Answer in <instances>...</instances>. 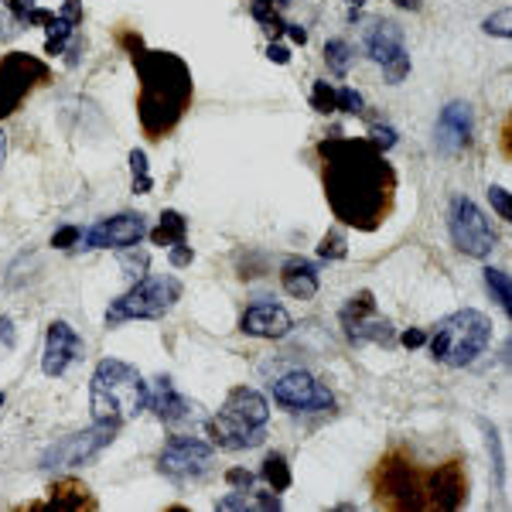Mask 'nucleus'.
<instances>
[{
	"label": "nucleus",
	"mask_w": 512,
	"mask_h": 512,
	"mask_svg": "<svg viewBox=\"0 0 512 512\" xmlns=\"http://www.w3.org/2000/svg\"><path fill=\"white\" fill-rule=\"evenodd\" d=\"M147 410H154V417H158L164 427H178V424H188V420L198 417V407L188 400V396L178 393V386H175V379H171V376L154 379Z\"/></svg>",
	"instance_id": "6ab92c4d"
},
{
	"label": "nucleus",
	"mask_w": 512,
	"mask_h": 512,
	"mask_svg": "<svg viewBox=\"0 0 512 512\" xmlns=\"http://www.w3.org/2000/svg\"><path fill=\"white\" fill-rule=\"evenodd\" d=\"M0 7L11 11L21 28H45L55 18V11H45L38 0H0Z\"/></svg>",
	"instance_id": "a878e982"
},
{
	"label": "nucleus",
	"mask_w": 512,
	"mask_h": 512,
	"mask_svg": "<svg viewBox=\"0 0 512 512\" xmlns=\"http://www.w3.org/2000/svg\"><path fill=\"white\" fill-rule=\"evenodd\" d=\"M338 113H349V117H362L366 113V99H362L359 89L338 86Z\"/></svg>",
	"instance_id": "72a5a7b5"
},
{
	"label": "nucleus",
	"mask_w": 512,
	"mask_h": 512,
	"mask_svg": "<svg viewBox=\"0 0 512 512\" xmlns=\"http://www.w3.org/2000/svg\"><path fill=\"white\" fill-rule=\"evenodd\" d=\"M212 458H216V444L192 434H175L158 454V472L168 475L171 482H188V478H202L209 472Z\"/></svg>",
	"instance_id": "f8f14e48"
},
{
	"label": "nucleus",
	"mask_w": 512,
	"mask_h": 512,
	"mask_svg": "<svg viewBox=\"0 0 512 512\" xmlns=\"http://www.w3.org/2000/svg\"><path fill=\"white\" fill-rule=\"evenodd\" d=\"M274 4H277V7H287V4H291V0H274Z\"/></svg>",
	"instance_id": "3c124183"
},
{
	"label": "nucleus",
	"mask_w": 512,
	"mask_h": 512,
	"mask_svg": "<svg viewBox=\"0 0 512 512\" xmlns=\"http://www.w3.org/2000/svg\"><path fill=\"white\" fill-rule=\"evenodd\" d=\"M366 52L376 65H383V76L390 86H400L410 76V52L403 31L393 21H373L366 31Z\"/></svg>",
	"instance_id": "4468645a"
},
{
	"label": "nucleus",
	"mask_w": 512,
	"mask_h": 512,
	"mask_svg": "<svg viewBox=\"0 0 512 512\" xmlns=\"http://www.w3.org/2000/svg\"><path fill=\"white\" fill-rule=\"evenodd\" d=\"M147 260H151V256H147L144 250H137V246H130V250H123V256H120L123 270H127L130 277H144Z\"/></svg>",
	"instance_id": "c9c22d12"
},
{
	"label": "nucleus",
	"mask_w": 512,
	"mask_h": 512,
	"mask_svg": "<svg viewBox=\"0 0 512 512\" xmlns=\"http://www.w3.org/2000/svg\"><path fill=\"white\" fill-rule=\"evenodd\" d=\"M376 506L386 509H427V475L407 454L393 451L373 472Z\"/></svg>",
	"instance_id": "0eeeda50"
},
{
	"label": "nucleus",
	"mask_w": 512,
	"mask_h": 512,
	"mask_svg": "<svg viewBox=\"0 0 512 512\" xmlns=\"http://www.w3.org/2000/svg\"><path fill=\"white\" fill-rule=\"evenodd\" d=\"M86 352V342L69 321H52L45 332V352H41V373L52 376V379H62L69 373L72 366L82 359Z\"/></svg>",
	"instance_id": "dca6fc26"
},
{
	"label": "nucleus",
	"mask_w": 512,
	"mask_h": 512,
	"mask_svg": "<svg viewBox=\"0 0 512 512\" xmlns=\"http://www.w3.org/2000/svg\"><path fill=\"white\" fill-rule=\"evenodd\" d=\"M4 158H7V137H4V130H0V168H4Z\"/></svg>",
	"instance_id": "8fccbe9b"
},
{
	"label": "nucleus",
	"mask_w": 512,
	"mask_h": 512,
	"mask_svg": "<svg viewBox=\"0 0 512 512\" xmlns=\"http://www.w3.org/2000/svg\"><path fill=\"white\" fill-rule=\"evenodd\" d=\"M270 403L263 393L250 390V386H233L219 414L209 420V437L222 451H250L260 448L267 437Z\"/></svg>",
	"instance_id": "20e7f679"
},
{
	"label": "nucleus",
	"mask_w": 512,
	"mask_h": 512,
	"mask_svg": "<svg viewBox=\"0 0 512 512\" xmlns=\"http://www.w3.org/2000/svg\"><path fill=\"white\" fill-rule=\"evenodd\" d=\"M321 181L338 226L376 233L396 205V168L369 137L318 140Z\"/></svg>",
	"instance_id": "f257e3e1"
},
{
	"label": "nucleus",
	"mask_w": 512,
	"mask_h": 512,
	"mask_svg": "<svg viewBox=\"0 0 512 512\" xmlns=\"http://www.w3.org/2000/svg\"><path fill=\"white\" fill-rule=\"evenodd\" d=\"M48 492H52L48 495V502H35L31 509H69V512L89 509L93 512L99 506V502L93 499V492H89L82 482H76V478H59Z\"/></svg>",
	"instance_id": "5701e85b"
},
{
	"label": "nucleus",
	"mask_w": 512,
	"mask_h": 512,
	"mask_svg": "<svg viewBox=\"0 0 512 512\" xmlns=\"http://www.w3.org/2000/svg\"><path fill=\"white\" fill-rule=\"evenodd\" d=\"M472 134H475V113L465 99H454L441 110L437 117V127H434V147L444 154V158H454L461 154L468 144H472Z\"/></svg>",
	"instance_id": "f3484780"
},
{
	"label": "nucleus",
	"mask_w": 512,
	"mask_h": 512,
	"mask_svg": "<svg viewBox=\"0 0 512 512\" xmlns=\"http://www.w3.org/2000/svg\"><path fill=\"white\" fill-rule=\"evenodd\" d=\"M489 202H492V209L499 212V219L512 222V202H509V188L492 185V188H489Z\"/></svg>",
	"instance_id": "58836bf2"
},
{
	"label": "nucleus",
	"mask_w": 512,
	"mask_h": 512,
	"mask_svg": "<svg viewBox=\"0 0 512 512\" xmlns=\"http://www.w3.org/2000/svg\"><path fill=\"white\" fill-rule=\"evenodd\" d=\"M52 82V65L31 52L0 55V120L14 117L38 86Z\"/></svg>",
	"instance_id": "6e6552de"
},
{
	"label": "nucleus",
	"mask_w": 512,
	"mask_h": 512,
	"mask_svg": "<svg viewBox=\"0 0 512 512\" xmlns=\"http://www.w3.org/2000/svg\"><path fill=\"white\" fill-rule=\"evenodd\" d=\"M117 431L120 424H106V420H96L93 427L79 434H69L62 441H55L52 448L41 454V468L55 472V468H86L117 441Z\"/></svg>",
	"instance_id": "9d476101"
},
{
	"label": "nucleus",
	"mask_w": 512,
	"mask_h": 512,
	"mask_svg": "<svg viewBox=\"0 0 512 512\" xmlns=\"http://www.w3.org/2000/svg\"><path fill=\"white\" fill-rule=\"evenodd\" d=\"M468 502V472L461 461H444L427 475V509L454 512Z\"/></svg>",
	"instance_id": "a211bd4d"
},
{
	"label": "nucleus",
	"mask_w": 512,
	"mask_h": 512,
	"mask_svg": "<svg viewBox=\"0 0 512 512\" xmlns=\"http://www.w3.org/2000/svg\"><path fill=\"white\" fill-rule=\"evenodd\" d=\"M403 345H407V349H420V345L427 342V335L420 332V328H410V332H403V338H400Z\"/></svg>",
	"instance_id": "a18cd8bd"
},
{
	"label": "nucleus",
	"mask_w": 512,
	"mask_h": 512,
	"mask_svg": "<svg viewBox=\"0 0 512 512\" xmlns=\"http://www.w3.org/2000/svg\"><path fill=\"white\" fill-rule=\"evenodd\" d=\"M260 478L267 482V489L274 492H287L291 489V465H287V458L280 451H270L267 458H263V468H260Z\"/></svg>",
	"instance_id": "c85d7f7f"
},
{
	"label": "nucleus",
	"mask_w": 512,
	"mask_h": 512,
	"mask_svg": "<svg viewBox=\"0 0 512 512\" xmlns=\"http://www.w3.org/2000/svg\"><path fill=\"white\" fill-rule=\"evenodd\" d=\"M311 110L328 117V113H338V86H328V82H315L311 86Z\"/></svg>",
	"instance_id": "473e14b6"
},
{
	"label": "nucleus",
	"mask_w": 512,
	"mask_h": 512,
	"mask_svg": "<svg viewBox=\"0 0 512 512\" xmlns=\"http://www.w3.org/2000/svg\"><path fill=\"white\" fill-rule=\"evenodd\" d=\"M482 31H485V35H495V38H512V14H509V7H502V11H495L492 18H485Z\"/></svg>",
	"instance_id": "f704fd0d"
},
{
	"label": "nucleus",
	"mask_w": 512,
	"mask_h": 512,
	"mask_svg": "<svg viewBox=\"0 0 512 512\" xmlns=\"http://www.w3.org/2000/svg\"><path fill=\"white\" fill-rule=\"evenodd\" d=\"M4 403H7V396H4V390H0V407H4Z\"/></svg>",
	"instance_id": "603ef678"
},
{
	"label": "nucleus",
	"mask_w": 512,
	"mask_h": 512,
	"mask_svg": "<svg viewBox=\"0 0 512 512\" xmlns=\"http://www.w3.org/2000/svg\"><path fill=\"white\" fill-rule=\"evenodd\" d=\"M151 400V386L137 373L130 362L123 359H103L89 383V410L93 420H106V424H127V420L140 417Z\"/></svg>",
	"instance_id": "7ed1b4c3"
},
{
	"label": "nucleus",
	"mask_w": 512,
	"mask_h": 512,
	"mask_svg": "<svg viewBox=\"0 0 512 512\" xmlns=\"http://www.w3.org/2000/svg\"><path fill=\"white\" fill-rule=\"evenodd\" d=\"M284 502H280V492L267 489V492H253V489H233L226 499L216 502V509L233 512V509H263V512H277Z\"/></svg>",
	"instance_id": "b1692460"
},
{
	"label": "nucleus",
	"mask_w": 512,
	"mask_h": 512,
	"mask_svg": "<svg viewBox=\"0 0 512 512\" xmlns=\"http://www.w3.org/2000/svg\"><path fill=\"white\" fill-rule=\"evenodd\" d=\"M267 59L274 62V65H287V62H291V48L280 45V41H270V45H267Z\"/></svg>",
	"instance_id": "37998d69"
},
{
	"label": "nucleus",
	"mask_w": 512,
	"mask_h": 512,
	"mask_svg": "<svg viewBox=\"0 0 512 512\" xmlns=\"http://www.w3.org/2000/svg\"><path fill=\"white\" fill-rule=\"evenodd\" d=\"M270 393L291 414H321V410L335 407V393L304 369H287L284 376H277L270 383Z\"/></svg>",
	"instance_id": "9b49d317"
},
{
	"label": "nucleus",
	"mask_w": 512,
	"mask_h": 512,
	"mask_svg": "<svg viewBox=\"0 0 512 512\" xmlns=\"http://www.w3.org/2000/svg\"><path fill=\"white\" fill-rule=\"evenodd\" d=\"M120 45L127 48L130 65L137 72V120L147 140H164L185 120L195 96V82L188 62L164 48H147L137 31H123Z\"/></svg>",
	"instance_id": "f03ea898"
},
{
	"label": "nucleus",
	"mask_w": 512,
	"mask_h": 512,
	"mask_svg": "<svg viewBox=\"0 0 512 512\" xmlns=\"http://www.w3.org/2000/svg\"><path fill=\"white\" fill-rule=\"evenodd\" d=\"M448 229H451V243L458 246V253L472 256V260H485V256H492L495 246H499V236H495L489 216H485L468 195L451 198Z\"/></svg>",
	"instance_id": "1a4fd4ad"
},
{
	"label": "nucleus",
	"mask_w": 512,
	"mask_h": 512,
	"mask_svg": "<svg viewBox=\"0 0 512 512\" xmlns=\"http://www.w3.org/2000/svg\"><path fill=\"white\" fill-rule=\"evenodd\" d=\"M284 35H287V38H291V41H294V45H301V48H304V45H308V31H304V28H301V24H291V21H287V31H284Z\"/></svg>",
	"instance_id": "49530a36"
},
{
	"label": "nucleus",
	"mask_w": 512,
	"mask_h": 512,
	"mask_svg": "<svg viewBox=\"0 0 512 512\" xmlns=\"http://www.w3.org/2000/svg\"><path fill=\"white\" fill-rule=\"evenodd\" d=\"M181 297V280L171 274H144L127 294L106 308V325H123V321H158L168 315Z\"/></svg>",
	"instance_id": "423d86ee"
},
{
	"label": "nucleus",
	"mask_w": 512,
	"mask_h": 512,
	"mask_svg": "<svg viewBox=\"0 0 512 512\" xmlns=\"http://www.w3.org/2000/svg\"><path fill=\"white\" fill-rule=\"evenodd\" d=\"M82 0H65L62 11H55V18L45 24V55H65L72 45H82L79 28H82Z\"/></svg>",
	"instance_id": "412c9836"
},
{
	"label": "nucleus",
	"mask_w": 512,
	"mask_h": 512,
	"mask_svg": "<svg viewBox=\"0 0 512 512\" xmlns=\"http://www.w3.org/2000/svg\"><path fill=\"white\" fill-rule=\"evenodd\" d=\"M431 342V352L437 362L444 366H472L478 355L489 352L492 345V321L475 308L454 311V315L441 318L434 325V335L427 338Z\"/></svg>",
	"instance_id": "39448f33"
},
{
	"label": "nucleus",
	"mask_w": 512,
	"mask_h": 512,
	"mask_svg": "<svg viewBox=\"0 0 512 512\" xmlns=\"http://www.w3.org/2000/svg\"><path fill=\"white\" fill-rule=\"evenodd\" d=\"M291 328H294V318L287 315V308H280L274 301L253 304V308H246L243 318H239V332L253 335V338H270V342L287 338Z\"/></svg>",
	"instance_id": "aec40b11"
},
{
	"label": "nucleus",
	"mask_w": 512,
	"mask_h": 512,
	"mask_svg": "<svg viewBox=\"0 0 512 512\" xmlns=\"http://www.w3.org/2000/svg\"><path fill=\"white\" fill-rule=\"evenodd\" d=\"M318 256L321 260H345L349 256V239H345L342 229H328L325 236H321V243H318Z\"/></svg>",
	"instance_id": "2f4dec72"
},
{
	"label": "nucleus",
	"mask_w": 512,
	"mask_h": 512,
	"mask_svg": "<svg viewBox=\"0 0 512 512\" xmlns=\"http://www.w3.org/2000/svg\"><path fill=\"white\" fill-rule=\"evenodd\" d=\"M325 62H328V72H332L335 79H345L355 65V48L345 38H328L325 41Z\"/></svg>",
	"instance_id": "cd10ccee"
},
{
	"label": "nucleus",
	"mask_w": 512,
	"mask_h": 512,
	"mask_svg": "<svg viewBox=\"0 0 512 512\" xmlns=\"http://www.w3.org/2000/svg\"><path fill=\"white\" fill-rule=\"evenodd\" d=\"M342 328H345V338L352 345H393L396 342V332L386 318L376 315V297L373 291H359L349 297V304L342 308Z\"/></svg>",
	"instance_id": "ddd939ff"
},
{
	"label": "nucleus",
	"mask_w": 512,
	"mask_h": 512,
	"mask_svg": "<svg viewBox=\"0 0 512 512\" xmlns=\"http://www.w3.org/2000/svg\"><path fill=\"white\" fill-rule=\"evenodd\" d=\"M154 178H151V164H147V154L134 147L130 151V192L134 195H151Z\"/></svg>",
	"instance_id": "c756f323"
},
{
	"label": "nucleus",
	"mask_w": 512,
	"mask_h": 512,
	"mask_svg": "<svg viewBox=\"0 0 512 512\" xmlns=\"http://www.w3.org/2000/svg\"><path fill=\"white\" fill-rule=\"evenodd\" d=\"M369 140H373L379 151L386 154V151H393L400 137H396V130L390 127V123H373V127H369Z\"/></svg>",
	"instance_id": "e433bc0d"
},
{
	"label": "nucleus",
	"mask_w": 512,
	"mask_h": 512,
	"mask_svg": "<svg viewBox=\"0 0 512 512\" xmlns=\"http://www.w3.org/2000/svg\"><path fill=\"white\" fill-rule=\"evenodd\" d=\"M226 482L233 485V489H253L256 475H253V472H246V468H229V472H226Z\"/></svg>",
	"instance_id": "79ce46f5"
},
{
	"label": "nucleus",
	"mask_w": 512,
	"mask_h": 512,
	"mask_svg": "<svg viewBox=\"0 0 512 512\" xmlns=\"http://www.w3.org/2000/svg\"><path fill=\"white\" fill-rule=\"evenodd\" d=\"M345 4H349V21H355L359 18V7L366 4V0H345Z\"/></svg>",
	"instance_id": "09e8293b"
},
{
	"label": "nucleus",
	"mask_w": 512,
	"mask_h": 512,
	"mask_svg": "<svg viewBox=\"0 0 512 512\" xmlns=\"http://www.w3.org/2000/svg\"><path fill=\"white\" fill-rule=\"evenodd\" d=\"M0 349H14V321L11 318H0Z\"/></svg>",
	"instance_id": "c03bdc74"
},
{
	"label": "nucleus",
	"mask_w": 512,
	"mask_h": 512,
	"mask_svg": "<svg viewBox=\"0 0 512 512\" xmlns=\"http://www.w3.org/2000/svg\"><path fill=\"white\" fill-rule=\"evenodd\" d=\"M485 287H489V294L499 301V308L506 311V315H512V287H509L506 270H495V267L485 270Z\"/></svg>",
	"instance_id": "7c9ffc66"
},
{
	"label": "nucleus",
	"mask_w": 512,
	"mask_h": 512,
	"mask_svg": "<svg viewBox=\"0 0 512 512\" xmlns=\"http://www.w3.org/2000/svg\"><path fill=\"white\" fill-rule=\"evenodd\" d=\"M400 11H420V0H393Z\"/></svg>",
	"instance_id": "de8ad7c7"
},
{
	"label": "nucleus",
	"mask_w": 512,
	"mask_h": 512,
	"mask_svg": "<svg viewBox=\"0 0 512 512\" xmlns=\"http://www.w3.org/2000/svg\"><path fill=\"white\" fill-rule=\"evenodd\" d=\"M151 229H147V219L140 212H120V216L99 219L96 226H89L82 233V250H130L144 239Z\"/></svg>",
	"instance_id": "2eb2a0df"
},
{
	"label": "nucleus",
	"mask_w": 512,
	"mask_h": 512,
	"mask_svg": "<svg viewBox=\"0 0 512 512\" xmlns=\"http://www.w3.org/2000/svg\"><path fill=\"white\" fill-rule=\"evenodd\" d=\"M168 260H171V267H188V263L195 260V250L188 243H178L168 250Z\"/></svg>",
	"instance_id": "a19ab883"
},
{
	"label": "nucleus",
	"mask_w": 512,
	"mask_h": 512,
	"mask_svg": "<svg viewBox=\"0 0 512 512\" xmlns=\"http://www.w3.org/2000/svg\"><path fill=\"white\" fill-rule=\"evenodd\" d=\"M82 243V229L79 226H62L52 233V246L55 250H72V246Z\"/></svg>",
	"instance_id": "4c0bfd02"
},
{
	"label": "nucleus",
	"mask_w": 512,
	"mask_h": 512,
	"mask_svg": "<svg viewBox=\"0 0 512 512\" xmlns=\"http://www.w3.org/2000/svg\"><path fill=\"white\" fill-rule=\"evenodd\" d=\"M280 287L287 294L297 297V301H311L318 294L321 280H318V267L311 260H301V256H291V260L280 267Z\"/></svg>",
	"instance_id": "4be33fe9"
},
{
	"label": "nucleus",
	"mask_w": 512,
	"mask_h": 512,
	"mask_svg": "<svg viewBox=\"0 0 512 512\" xmlns=\"http://www.w3.org/2000/svg\"><path fill=\"white\" fill-rule=\"evenodd\" d=\"M280 11H284V7H277L274 0H250V18L267 31L270 41H280V35L287 31V21Z\"/></svg>",
	"instance_id": "bb28decb"
},
{
	"label": "nucleus",
	"mask_w": 512,
	"mask_h": 512,
	"mask_svg": "<svg viewBox=\"0 0 512 512\" xmlns=\"http://www.w3.org/2000/svg\"><path fill=\"white\" fill-rule=\"evenodd\" d=\"M147 236H151L154 246H168V250L178 243H188V219L178 209H164L158 229H151Z\"/></svg>",
	"instance_id": "393cba45"
},
{
	"label": "nucleus",
	"mask_w": 512,
	"mask_h": 512,
	"mask_svg": "<svg viewBox=\"0 0 512 512\" xmlns=\"http://www.w3.org/2000/svg\"><path fill=\"white\" fill-rule=\"evenodd\" d=\"M21 24L14 21V14L11 11H4V7H0V41H14L21 35Z\"/></svg>",
	"instance_id": "ea45409f"
}]
</instances>
